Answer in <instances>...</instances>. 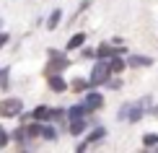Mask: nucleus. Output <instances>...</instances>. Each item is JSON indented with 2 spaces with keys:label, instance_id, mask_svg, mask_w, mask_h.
I'll list each match as a JSON object with an SVG mask.
<instances>
[{
  "label": "nucleus",
  "instance_id": "obj_21",
  "mask_svg": "<svg viewBox=\"0 0 158 153\" xmlns=\"http://www.w3.org/2000/svg\"><path fill=\"white\" fill-rule=\"evenodd\" d=\"M3 44H8V34H0V47Z\"/></svg>",
  "mask_w": 158,
  "mask_h": 153
},
{
  "label": "nucleus",
  "instance_id": "obj_16",
  "mask_svg": "<svg viewBox=\"0 0 158 153\" xmlns=\"http://www.w3.org/2000/svg\"><path fill=\"white\" fill-rule=\"evenodd\" d=\"M143 145H145V148H156V145H158V135H153V132L143 135Z\"/></svg>",
  "mask_w": 158,
  "mask_h": 153
},
{
  "label": "nucleus",
  "instance_id": "obj_1",
  "mask_svg": "<svg viewBox=\"0 0 158 153\" xmlns=\"http://www.w3.org/2000/svg\"><path fill=\"white\" fill-rule=\"evenodd\" d=\"M109 75H111L109 62H106V60H98V62L94 65V73H91V78H88V88H96V86L109 83Z\"/></svg>",
  "mask_w": 158,
  "mask_h": 153
},
{
  "label": "nucleus",
  "instance_id": "obj_19",
  "mask_svg": "<svg viewBox=\"0 0 158 153\" xmlns=\"http://www.w3.org/2000/svg\"><path fill=\"white\" fill-rule=\"evenodd\" d=\"M81 55H83L85 60H88V57H96V49H91V47H83V49H81Z\"/></svg>",
  "mask_w": 158,
  "mask_h": 153
},
{
  "label": "nucleus",
  "instance_id": "obj_9",
  "mask_svg": "<svg viewBox=\"0 0 158 153\" xmlns=\"http://www.w3.org/2000/svg\"><path fill=\"white\" fill-rule=\"evenodd\" d=\"M85 114H88V106L85 104H78V106H70L68 109V119H81Z\"/></svg>",
  "mask_w": 158,
  "mask_h": 153
},
{
  "label": "nucleus",
  "instance_id": "obj_3",
  "mask_svg": "<svg viewBox=\"0 0 158 153\" xmlns=\"http://www.w3.org/2000/svg\"><path fill=\"white\" fill-rule=\"evenodd\" d=\"M49 57H52V62L47 65V73H60V70H65L70 65V57L68 55H60L57 49H49Z\"/></svg>",
  "mask_w": 158,
  "mask_h": 153
},
{
  "label": "nucleus",
  "instance_id": "obj_8",
  "mask_svg": "<svg viewBox=\"0 0 158 153\" xmlns=\"http://www.w3.org/2000/svg\"><path fill=\"white\" fill-rule=\"evenodd\" d=\"M47 83H49L52 91H68V83H65L57 73H49V75H47Z\"/></svg>",
  "mask_w": 158,
  "mask_h": 153
},
{
  "label": "nucleus",
  "instance_id": "obj_14",
  "mask_svg": "<svg viewBox=\"0 0 158 153\" xmlns=\"http://www.w3.org/2000/svg\"><path fill=\"white\" fill-rule=\"evenodd\" d=\"M83 44H85V34L81 31V34H75V36H73V39L68 42V49H81Z\"/></svg>",
  "mask_w": 158,
  "mask_h": 153
},
{
  "label": "nucleus",
  "instance_id": "obj_11",
  "mask_svg": "<svg viewBox=\"0 0 158 153\" xmlns=\"http://www.w3.org/2000/svg\"><path fill=\"white\" fill-rule=\"evenodd\" d=\"M88 127V122L81 117V119H70V135H83V130Z\"/></svg>",
  "mask_w": 158,
  "mask_h": 153
},
{
  "label": "nucleus",
  "instance_id": "obj_2",
  "mask_svg": "<svg viewBox=\"0 0 158 153\" xmlns=\"http://www.w3.org/2000/svg\"><path fill=\"white\" fill-rule=\"evenodd\" d=\"M21 112H23L21 99H3V101H0V114L3 117H18Z\"/></svg>",
  "mask_w": 158,
  "mask_h": 153
},
{
  "label": "nucleus",
  "instance_id": "obj_15",
  "mask_svg": "<svg viewBox=\"0 0 158 153\" xmlns=\"http://www.w3.org/2000/svg\"><path fill=\"white\" fill-rule=\"evenodd\" d=\"M42 138H47V140H57V130L49 127V125H42Z\"/></svg>",
  "mask_w": 158,
  "mask_h": 153
},
{
  "label": "nucleus",
  "instance_id": "obj_20",
  "mask_svg": "<svg viewBox=\"0 0 158 153\" xmlns=\"http://www.w3.org/2000/svg\"><path fill=\"white\" fill-rule=\"evenodd\" d=\"M5 143H8V135H5V132L0 130V145H5Z\"/></svg>",
  "mask_w": 158,
  "mask_h": 153
},
{
  "label": "nucleus",
  "instance_id": "obj_13",
  "mask_svg": "<svg viewBox=\"0 0 158 153\" xmlns=\"http://www.w3.org/2000/svg\"><path fill=\"white\" fill-rule=\"evenodd\" d=\"M104 138H106V130H104V127H96V130H91V135L88 138H85V143H98V140H104Z\"/></svg>",
  "mask_w": 158,
  "mask_h": 153
},
{
  "label": "nucleus",
  "instance_id": "obj_5",
  "mask_svg": "<svg viewBox=\"0 0 158 153\" xmlns=\"http://www.w3.org/2000/svg\"><path fill=\"white\" fill-rule=\"evenodd\" d=\"M143 117V109L137 104L132 106H122V112H119V119H130V122H137V119Z\"/></svg>",
  "mask_w": 158,
  "mask_h": 153
},
{
  "label": "nucleus",
  "instance_id": "obj_17",
  "mask_svg": "<svg viewBox=\"0 0 158 153\" xmlns=\"http://www.w3.org/2000/svg\"><path fill=\"white\" fill-rule=\"evenodd\" d=\"M73 88H75V91H83V88H88V81H83V78H75V81H73Z\"/></svg>",
  "mask_w": 158,
  "mask_h": 153
},
{
  "label": "nucleus",
  "instance_id": "obj_10",
  "mask_svg": "<svg viewBox=\"0 0 158 153\" xmlns=\"http://www.w3.org/2000/svg\"><path fill=\"white\" fill-rule=\"evenodd\" d=\"M106 62H109V70H111V73H122L124 68H127V62H124V60H122L119 55H114V57H109Z\"/></svg>",
  "mask_w": 158,
  "mask_h": 153
},
{
  "label": "nucleus",
  "instance_id": "obj_6",
  "mask_svg": "<svg viewBox=\"0 0 158 153\" xmlns=\"http://www.w3.org/2000/svg\"><path fill=\"white\" fill-rule=\"evenodd\" d=\"M124 62H127V68H150L153 60H150V57H143V55H130Z\"/></svg>",
  "mask_w": 158,
  "mask_h": 153
},
{
  "label": "nucleus",
  "instance_id": "obj_4",
  "mask_svg": "<svg viewBox=\"0 0 158 153\" xmlns=\"http://www.w3.org/2000/svg\"><path fill=\"white\" fill-rule=\"evenodd\" d=\"M83 104L88 106V112H98V109H101V106H104V96L88 88V96H85V101H83Z\"/></svg>",
  "mask_w": 158,
  "mask_h": 153
},
{
  "label": "nucleus",
  "instance_id": "obj_7",
  "mask_svg": "<svg viewBox=\"0 0 158 153\" xmlns=\"http://www.w3.org/2000/svg\"><path fill=\"white\" fill-rule=\"evenodd\" d=\"M31 117L34 119H39V122H44V119H55V109H49V106H36L34 112H31Z\"/></svg>",
  "mask_w": 158,
  "mask_h": 153
},
{
  "label": "nucleus",
  "instance_id": "obj_18",
  "mask_svg": "<svg viewBox=\"0 0 158 153\" xmlns=\"http://www.w3.org/2000/svg\"><path fill=\"white\" fill-rule=\"evenodd\" d=\"M8 75H10V70H8V68L0 70V86H8Z\"/></svg>",
  "mask_w": 158,
  "mask_h": 153
},
{
  "label": "nucleus",
  "instance_id": "obj_12",
  "mask_svg": "<svg viewBox=\"0 0 158 153\" xmlns=\"http://www.w3.org/2000/svg\"><path fill=\"white\" fill-rule=\"evenodd\" d=\"M60 18H62V11L60 8H55L49 13V18H47V31H55L57 29V23H60Z\"/></svg>",
  "mask_w": 158,
  "mask_h": 153
}]
</instances>
